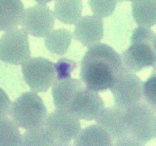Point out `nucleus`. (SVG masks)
Segmentation results:
<instances>
[{"label":"nucleus","mask_w":156,"mask_h":146,"mask_svg":"<svg viewBox=\"0 0 156 146\" xmlns=\"http://www.w3.org/2000/svg\"><path fill=\"white\" fill-rule=\"evenodd\" d=\"M125 69L121 56L110 46L99 43L85 54L80 75L85 86L98 92L110 89L116 76Z\"/></svg>","instance_id":"nucleus-1"},{"label":"nucleus","mask_w":156,"mask_h":146,"mask_svg":"<svg viewBox=\"0 0 156 146\" xmlns=\"http://www.w3.org/2000/svg\"><path fill=\"white\" fill-rule=\"evenodd\" d=\"M156 34L150 28L139 26L134 30L131 45L121 58L126 70L136 73L144 68H156Z\"/></svg>","instance_id":"nucleus-2"},{"label":"nucleus","mask_w":156,"mask_h":146,"mask_svg":"<svg viewBox=\"0 0 156 146\" xmlns=\"http://www.w3.org/2000/svg\"><path fill=\"white\" fill-rule=\"evenodd\" d=\"M48 114L42 99L31 91L22 93L13 102L10 116L19 127L29 130L44 126Z\"/></svg>","instance_id":"nucleus-3"},{"label":"nucleus","mask_w":156,"mask_h":146,"mask_svg":"<svg viewBox=\"0 0 156 146\" xmlns=\"http://www.w3.org/2000/svg\"><path fill=\"white\" fill-rule=\"evenodd\" d=\"M24 81L32 91H47L58 78L56 65L42 57H30L22 65Z\"/></svg>","instance_id":"nucleus-4"},{"label":"nucleus","mask_w":156,"mask_h":146,"mask_svg":"<svg viewBox=\"0 0 156 146\" xmlns=\"http://www.w3.org/2000/svg\"><path fill=\"white\" fill-rule=\"evenodd\" d=\"M128 133L144 145L156 137V113L143 101L125 109Z\"/></svg>","instance_id":"nucleus-5"},{"label":"nucleus","mask_w":156,"mask_h":146,"mask_svg":"<svg viewBox=\"0 0 156 146\" xmlns=\"http://www.w3.org/2000/svg\"><path fill=\"white\" fill-rule=\"evenodd\" d=\"M80 120L67 112L56 109L48 114L44 127L54 146L74 141L81 129Z\"/></svg>","instance_id":"nucleus-6"},{"label":"nucleus","mask_w":156,"mask_h":146,"mask_svg":"<svg viewBox=\"0 0 156 146\" xmlns=\"http://www.w3.org/2000/svg\"><path fill=\"white\" fill-rule=\"evenodd\" d=\"M143 84L136 73L125 69L116 76L110 89L115 106L125 109L143 101Z\"/></svg>","instance_id":"nucleus-7"},{"label":"nucleus","mask_w":156,"mask_h":146,"mask_svg":"<svg viewBox=\"0 0 156 146\" xmlns=\"http://www.w3.org/2000/svg\"><path fill=\"white\" fill-rule=\"evenodd\" d=\"M28 33L17 28L6 32L0 40V59L14 65H22L31 57Z\"/></svg>","instance_id":"nucleus-8"},{"label":"nucleus","mask_w":156,"mask_h":146,"mask_svg":"<svg viewBox=\"0 0 156 146\" xmlns=\"http://www.w3.org/2000/svg\"><path fill=\"white\" fill-rule=\"evenodd\" d=\"M55 18L54 12L47 5L40 4L24 10L21 24L27 33L45 37L53 31Z\"/></svg>","instance_id":"nucleus-9"},{"label":"nucleus","mask_w":156,"mask_h":146,"mask_svg":"<svg viewBox=\"0 0 156 146\" xmlns=\"http://www.w3.org/2000/svg\"><path fill=\"white\" fill-rule=\"evenodd\" d=\"M105 107L98 92L84 86L76 96L69 113L80 120H95Z\"/></svg>","instance_id":"nucleus-10"},{"label":"nucleus","mask_w":156,"mask_h":146,"mask_svg":"<svg viewBox=\"0 0 156 146\" xmlns=\"http://www.w3.org/2000/svg\"><path fill=\"white\" fill-rule=\"evenodd\" d=\"M84 87L81 80L68 76L57 79L52 87L56 109L69 113L76 96Z\"/></svg>","instance_id":"nucleus-11"},{"label":"nucleus","mask_w":156,"mask_h":146,"mask_svg":"<svg viewBox=\"0 0 156 146\" xmlns=\"http://www.w3.org/2000/svg\"><path fill=\"white\" fill-rule=\"evenodd\" d=\"M73 35L76 40L87 47L100 43L104 35L102 19L94 15L81 17L75 24Z\"/></svg>","instance_id":"nucleus-12"},{"label":"nucleus","mask_w":156,"mask_h":146,"mask_svg":"<svg viewBox=\"0 0 156 146\" xmlns=\"http://www.w3.org/2000/svg\"><path fill=\"white\" fill-rule=\"evenodd\" d=\"M95 120L114 141L129 134L125 110L115 106L105 107Z\"/></svg>","instance_id":"nucleus-13"},{"label":"nucleus","mask_w":156,"mask_h":146,"mask_svg":"<svg viewBox=\"0 0 156 146\" xmlns=\"http://www.w3.org/2000/svg\"><path fill=\"white\" fill-rule=\"evenodd\" d=\"M0 29L5 32L17 28L24 12L21 0H0Z\"/></svg>","instance_id":"nucleus-14"},{"label":"nucleus","mask_w":156,"mask_h":146,"mask_svg":"<svg viewBox=\"0 0 156 146\" xmlns=\"http://www.w3.org/2000/svg\"><path fill=\"white\" fill-rule=\"evenodd\" d=\"M73 141L76 146H108L114 144L111 136L97 123L81 128Z\"/></svg>","instance_id":"nucleus-15"},{"label":"nucleus","mask_w":156,"mask_h":146,"mask_svg":"<svg viewBox=\"0 0 156 146\" xmlns=\"http://www.w3.org/2000/svg\"><path fill=\"white\" fill-rule=\"evenodd\" d=\"M83 8L82 0H56L54 13L61 23L75 24L81 17Z\"/></svg>","instance_id":"nucleus-16"},{"label":"nucleus","mask_w":156,"mask_h":146,"mask_svg":"<svg viewBox=\"0 0 156 146\" xmlns=\"http://www.w3.org/2000/svg\"><path fill=\"white\" fill-rule=\"evenodd\" d=\"M132 14L139 26L150 28L156 25V0H134Z\"/></svg>","instance_id":"nucleus-17"},{"label":"nucleus","mask_w":156,"mask_h":146,"mask_svg":"<svg viewBox=\"0 0 156 146\" xmlns=\"http://www.w3.org/2000/svg\"><path fill=\"white\" fill-rule=\"evenodd\" d=\"M72 38V34L66 29L61 28L53 30L45 37V45L51 53L62 56L68 51Z\"/></svg>","instance_id":"nucleus-18"},{"label":"nucleus","mask_w":156,"mask_h":146,"mask_svg":"<svg viewBox=\"0 0 156 146\" xmlns=\"http://www.w3.org/2000/svg\"><path fill=\"white\" fill-rule=\"evenodd\" d=\"M20 128L11 118H0V146H21Z\"/></svg>","instance_id":"nucleus-19"},{"label":"nucleus","mask_w":156,"mask_h":146,"mask_svg":"<svg viewBox=\"0 0 156 146\" xmlns=\"http://www.w3.org/2000/svg\"><path fill=\"white\" fill-rule=\"evenodd\" d=\"M21 146H54L44 125L26 130L22 134Z\"/></svg>","instance_id":"nucleus-20"},{"label":"nucleus","mask_w":156,"mask_h":146,"mask_svg":"<svg viewBox=\"0 0 156 146\" xmlns=\"http://www.w3.org/2000/svg\"><path fill=\"white\" fill-rule=\"evenodd\" d=\"M118 0H88V5L94 15L101 18L111 16L115 9Z\"/></svg>","instance_id":"nucleus-21"},{"label":"nucleus","mask_w":156,"mask_h":146,"mask_svg":"<svg viewBox=\"0 0 156 146\" xmlns=\"http://www.w3.org/2000/svg\"><path fill=\"white\" fill-rule=\"evenodd\" d=\"M143 101L156 113V68L144 82Z\"/></svg>","instance_id":"nucleus-22"},{"label":"nucleus","mask_w":156,"mask_h":146,"mask_svg":"<svg viewBox=\"0 0 156 146\" xmlns=\"http://www.w3.org/2000/svg\"><path fill=\"white\" fill-rule=\"evenodd\" d=\"M12 104L7 93L1 88L0 118L9 117L11 112Z\"/></svg>","instance_id":"nucleus-23"},{"label":"nucleus","mask_w":156,"mask_h":146,"mask_svg":"<svg viewBox=\"0 0 156 146\" xmlns=\"http://www.w3.org/2000/svg\"><path fill=\"white\" fill-rule=\"evenodd\" d=\"M116 146H141L144 145L129 134L117 139L114 141Z\"/></svg>","instance_id":"nucleus-24"},{"label":"nucleus","mask_w":156,"mask_h":146,"mask_svg":"<svg viewBox=\"0 0 156 146\" xmlns=\"http://www.w3.org/2000/svg\"><path fill=\"white\" fill-rule=\"evenodd\" d=\"M35 1L39 3V4H45L48 2L53 1V0H35Z\"/></svg>","instance_id":"nucleus-25"},{"label":"nucleus","mask_w":156,"mask_h":146,"mask_svg":"<svg viewBox=\"0 0 156 146\" xmlns=\"http://www.w3.org/2000/svg\"><path fill=\"white\" fill-rule=\"evenodd\" d=\"M134 0H118V1L119 2H123V1H131L133 2Z\"/></svg>","instance_id":"nucleus-26"},{"label":"nucleus","mask_w":156,"mask_h":146,"mask_svg":"<svg viewBox=\"0 0 156 146\" xmlns=\"http://www.w3.org/2000/svg\"><path fill=\"white\" fill-rule=\"evenodd\" d=\"M155 136L156 137V116L155 118Z\"/></svg>","instance_id":"nucleus-27"},{"label":"nucleus","mask_w":156,"mask_h":146,"mask_svg":"<svg viewBox=\"0 0 156 146\" xmlns=\"http://www.w3.org/2000/svg\"></svg>","instance_id":"nucleus-28"}]
</instances>
